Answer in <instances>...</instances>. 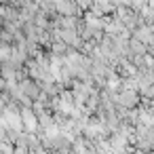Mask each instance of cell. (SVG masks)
Segmentation results:
<instances>
[{
  "label": "cell",
  "instance_id": "cell-2",
  "mask_svg": "<svg viewBox=\"0 0 154 154\" xmlns=\"http://www.w3.org/2000/svg\"><path fill=\"white\" fill-rule=\"evenodd\" d=\"M141 101L143 99L137 89H120V93L116 95V106L125 110H137Z\"/></svg>",
  "mask_w": 154,
  "mask_h": 154
},
{
  "label": "cell",
  "instance_id": "cell-3",
  "mask_svg": "<svg viewBox=\"0 0 154 154\" xmlns=\"http://www.w3.org/2000/svg\"><path fill=\"white\" fill-rule=\"evenodd\" d=\"M57 2V13L66 17H85L82 9L78 7L76 0H55Z\"/></svg>",
  "mask_w": 154,
  "mask_h": 154
},
{
  "label": "cell",
  "instance_id": "cell-4",
  "mask_svg": "<svg viewBox=\"0 0 154 154\" xmlns=\"http://www.w3.org/2000/svg\"><path fill=\"white\" fill-rule=\"evenodd\" d=\"M133 38L141 40L143 45H150V42L154 40V26H148V23H143V21H141V26L133 32Z\"/></svg>",
  "mask_w": 154,
  "mask_h": 154
},
{
  "label": "cell",
  "instance_id": "cell-1",
  "mask_svg": "<svg viewBox=\"0 0 154 154\" xmlns=\"http://www.w3.org/2000/svg\"><path fill=\"white\" fill-rule=\"evenodd\" d=\"M120 21H122V26L131 32V36H133V32L141 26V13L139 11H135L133 7H120V9H116V13H114Z\"/></svg>",
  "mask_w": 154,
  "mask_h": 154
}]
</instances>
